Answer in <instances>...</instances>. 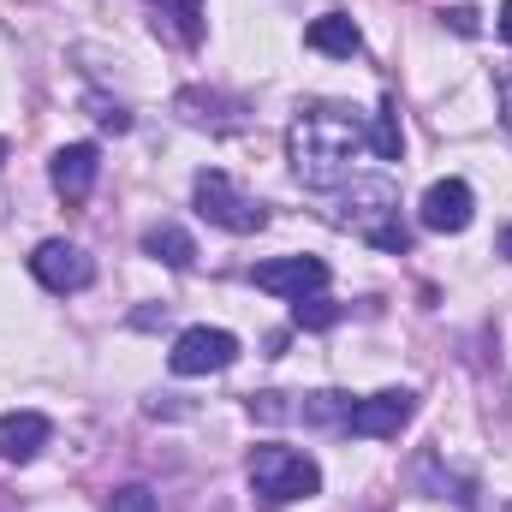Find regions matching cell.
I'll use <instances>...</instances> for the list:
<instances>
[{
  "label": "cell",
  "mask_w": 512,
  "mask_h": 512,
  "mask_svg": "<svg viewBox=\"0 0 512 512\" xmlns=\"http://www.w3.org/2000/svg\"><path fill=\"white\" fill-rule=\"evenodd\" d=\"M364 143H370V155H382V161H399V155H405V131H399V114H393V102H382V108L370 114V126H364Z\"/></svg>",
  "instance_id": "cell-14"
},
{
  "label": "cell",
  "mask_w": 512,
  "mask_h": 512,
  "mask_svg": "<svg viewBox=\"0 0 512 512\" xmlns=\"http://www.w3.org/2000/svg\"><path fill=\"white\" fill-rule=\"evenodd\" d=\"M501 36H507V48H512V0H501Z\"/></svg>",
  "instance_id": "cell-23"
},
{
  "label": "cell",
  "mask_w": 512,
  "mask_h": 512,
  "mask_svg": "<svg viewBox=\"0 0 512 512\" xmlns=\"http://www.w3.org/2000/svg\"><path fill=\"white\" fill-rule=\"evenodd\" d=\"M143 251L155 256V262H167V268H197V239L185 233V227H173V221H155L149 233H143Z\"/></svg>",
  "instance_id": "cell-13"
},
{
  "label": "cell",
  "mask_w": 512,
  "mask_h": 512,
  "mask_svg": "<svg viewBox=\"0 0 512 512\" xmlns=\"http://www.w3.org/2000/svg\"><path fill=\"white\" fill-rule=\"evenodd\" d=\"M30 274H36L48 292H84V286L96 280V262L78 251V245H66V239H48V245L30 251Z\"/></svg>",
  "instance_id": "cell-8"
},
{
  "label": "cell",
  "mask_w": 512,
  "mask_h": 512,
  "mask_svg": "<svg viewBox=\"0 0 512 512\" xmlns=\"http://www.w3.org/2000/svg\"><path fill=\"white\" fill-rule=\"evenodd\" d=\"M352 393H310L304 405H298V417L304 423H316V429H346V417H352Z\"/></svg>",
  "instance_id": "cell-15"
},
{
  "label": "cell",
  "mask_w": 512,
  "mask_h": 512,
  "mask_svg": "<svg viewBox=\"0 0 512 512\" xmlns=\"http://www.w3.org/2000/svg\"><path fill=\"white\" fill-rule=\"evenodd\" d=\"M197 215L209 227H221V233H262L268 227V209L256 197H245L221 167H203L197 173Z\"/></svg>",
  "instance_id": "cell-4"
},
{
  "label": "cell",
  "mask_w": 512,
  "mask_h": 512,
  "mask_svg": "<svg viewBox=\"0 0 512 512\" xmlns=\"http://www.w3.org/2000/svg\"><path fill=\"white\" fill-rule=\"evenodd\" d=\"M251 411L262 423H286V417H298V405H286V393H256Z\"/></svg>",
  "instance_id": "cell-19"
},
{
  "label": "cell",
  "mask_w": 512,
  "mask_h": 512,
  "mask_svg": "<svg viewBox=\"0 0 512 512\" xmlns=\"http://www.w3.org/2000/svg\"><path fill=\"white\" fill-rule=\"evenodd\" d=\"M251 495L256 507H292L322 495V465L292 447H256L251 453Z\"/></svg>",
  "instance_id": "cell-3"
},
{
  "label": "cell",
  "mask_w": 512,
  "mask_h": 512,
  "mask_svg": "<svg viewBox=\"0 0 512 512\" xmlns=\"http://www.w3.org/2000/svg\"><path fill=\"white\" fill-rule=\"evenodd\" d=\"M423 227L429 233H465L471 227V215H477V197H471V185L465 179H435L429 191H423Z\"/></svg>",
  "instance_id": "cell-9"
},
{
  "label": "cell",
  "mask_w": 512,
  "mask_h": 512,
  "mask_svg": "<svg viewBox=\"0 0 512 512\" xmlns=\"http://www.w3.org/2000/svg\"><path fill=\"white\" fill-rule=\"evenodd\" d=\"M48 435H54V423H48L42 411H6V417H0V453H6L12 465H30V459L48 447Z\"/></svg>",
  "instance_id": "cell-11"
},
{
  "label": "cell",
  "mask_w": 512,
  "mask_h": 512,
  "mask_svg": "<svg viewBox=\"0 0 512 512\" xmlns=\"http://www.w3.org/2000/svg\"><path fill=\"white\" fill-rule=\"evenodd\" d=\"M96 173H102L96 143H66V149H54V161H48V179H54V191H60L66 203H84V197L96 191Z\"/></svg>",
  "instance_id": "cell-10"
},
{
  "label": "cell",
  "mask_w": 512,
  "mask_h": 512,
  "mask_svg": "<svg viewBox=\"0 0 512 512\" xmlns=\"http://www.w3.org/2000/svg\"><path fill=\"white\" fill-rule=\"evenodd\" d=\"M239 358V340L227 328H185L167 352V370L173 376H215V370H233Z\"/></svg>",
  "instance_id": "cell-5"
},
{
  "label": "cell",
  "mask_w": 512,
  "mask_h": 512,
  "mask_svg": "<svg viewBox=\"0 0 512 512\" xmlns=\"http://www.w3.org/2000/svg\"><path fill=\"white\" fill-rule=\"evenodd\" d=\"M495 251H501V256H507V262H512V227H507V233H501V239H495Z\"/></svg>",
  "instance_id": "cell-24"
},
{
  "label": "cell",
  "mask_w": 512,
  "mask_h": 512,
  "mask_svg": "<svg viewBox=\"0 0 512 512\" xmlns=\"http://www.w3.org/2000/svg\"><path fill=\"white\" fill-rule=\"evenodd\" d=\"M304 42H310L316 54H334V60H352V54L364 48V36H358V24H352L346 12H322V18H310V30H304Z\"/></svg>",
  "instance_id": "cell-12"
},
{
  "label": "cell",
  "mask_w": 512,
  "mask_h": 512,
  "mask_svg": "<svg viewBox=\"0 0 512 512\" xmlns=\"http://www.w3.org/2000/svg\"><path fill=\"white\" fill-rule=\"evenodd\" d=\"M334 227L370 239L376 251H393V256L411 251V227L399 221V191H393L387 179H358L352 191H340V203H334Z\"/></svg>",
  "instance_id": "cell-2"
},
{
  "label": "cell",
  "mask_w": 512,
  "mask_h": 512,
  "mask_svg": "<svg viewBox=\"0 0 512 512\" xmlns=\"http://www.w3.org/2000/svg\"><path fill=\"white\" fill-rule=\"evenodd\" d=\"M441 18H447V24H453L459 36H477V30H483V18H477L471 6H453V12H441Z\"/></svg>",
  "instance_id": "cell-22"
},
{
  "label": "cell",
  "mask_w": 512,
  "mask_h": 512,
  "mask_svg": "<svg viewBox=\"0 0 512 512\" xmlns=\"http://www.w3.org/2000/svg\"><path fill=\"white\" fill-rule=\"evenodd\" d=\"M167 24H173V36L185 42V48H197L203 42V0H149Z\"/></svg>",
  "instance_id": "cell-16"
},
{
  "label": "cell",
  "mask_w": 512,
  "mask_h": 512,
  "mask_svg": "<svg viewBox=\"0 0 512 512\" xmlns=\"http://www.w3.org/2000/svg\"><path fill=\"white\" fill-rule=\"evenodd\" d=\"M495 96H501V126L512 131V66H501V72H495Z\"/></svg>",
  "instance_id": "cell-21"
},
{
  "label": "cell",
  "mask_w": 512,
  "mask_h": 512,
  "mask_svg": "<svg viewBox=\"0 0 512 512\" xmlns=\"http://www.w3.org/2000/svg\"><path fill=\"white\" fill-rule=\"evenodd\" d=\"M256 292H274V298H310L328 286V262L322 256H268L251 268Z\"/></svg>",
  "instance_id": "cell-7"
},
{
  "label": "cell",
  "mask_w": 512,
  "mask_h": 512,
  "mask_svg": "<svg viewBox=\"0 0 512 512\" xmlns=\"http://www.w3.org/2000/svg\"><path fill=\"white\" fill-rule=\"evenodd\" d=\"M90 114H96V126L102 131H131V114L120 102H102V96H90Z\"/></svg>",
  "instance_id": "cell-20"
},
{
  "label": "cell",
  "mask_w": 512,
  "mask_h": 512,
  "mask_svg": "<svg viewBox=\"0 0 512 512\" xmlns=\"http://www.w3.org/2000/svg\"><path fill=\"white\" fill-rule=\"evenodd\" d=\"M411 411H417V393H405V387H382V393H370V399L352 405L346 435H358V441H387V435H399V429L411 423Z\"/></svg>",
  "instance_id": "cell-6"
},
{
  "label": "cell",
  "mask_w": 512,
  "mask_h": 512,
  "mask_svg": "<svg viewBox=\"0 0 512 512\" xmlns=\"http://www.w3.org/2000/svg\"><path fill=\"white\" fill-rule=\"evenodd\" d=\"M292 322H298V328H310V334H322V328H334V322H340V304H334V298H322V292L292 298Z\"/></svg>",
  "instance_id": "cell-17"
},
{
  "label": "cell",
  "mask_w": 512,
  "mask_h": 512,
  "mask_svg": "<svg viewBox=\"0 0 512 512\" xmlns=\"http://www.w3.org/2000/svg\"><path fill=\"white\" fill-rule=\"evenodd\" d=\"M364 114L346 108V102H310L292 114L286 126V161L298 173L304 191H340L352 179V161L370 149L364 143Z\"/></svg>",
  "instance_id": "cell-1"
},
{
  "label": "cell",
  "mask_w": 512,
  "mask_h": 512,
  "mask_svg": "<svg viewBox=\"0 0 512 512\" xmlns=\"http://www.w3.org/2000/svg\"><path fill=\"white\" fill-rule=\"evenodd\" d=\"M108 512H155V489L126 483V489H114V495H108Z\"/></svg>",
  "instance_id": "cell-18"
}]
</instances>
